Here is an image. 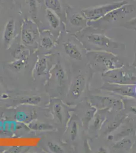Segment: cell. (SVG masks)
I'll return each instance as SVG.
<instances>
[{"label":"cell","mask_w":136,"mask_h":153,"mask_svg":"<svg viewBox=\"0 0 136 153\" xmlns=\"http://www.w3.org/2000/svg\"><path fill=\"white\" fill-rule=\"evenodd\" d=\"M136 9V6L134 4H126L117 9L112 10L98 21L88 22V26L100 30L105 29L108 27L109 25L124 19L128 14L134 12Z\"/></svg>","instance_id":"1"},{"label":"cell","mask_w":136,"mask_h":153,"mask_svg":"<svg viewBox=\"0 0 136 153\" xmlns=\"http://www.w3.org/2000/svg\"><path fill=\"white\" fill-rule=\"evenodd\" d=\"M87 31L85 32L83 36L85 40L89 44L101 48L107 49H119L121 44L102 33L95 32L93 28L88 26Z\"/></svg>","instance_id":"2"},{"label":"cell","mask_w":136,"mask_h":153,"mask_svg":"<svg viewBox=\"0 0 136 153\" xmlns=\"http://www.w3.org/2000/svg\"><path fill=\"white\" fill-rule=\"evenodd\" d=\"M128 3H129L128 1L124 0L103 5L87 8L83 9L81 11L88 22H94L103 18L112 10L117 9Z\"/></svg>","instance_id":"3"},{"label":"cell","mask_w":136,"mask_h":153,"mask_svg":"<svg viewBox=\"0 0 136 153\" xmlns=\"http://www.w3.org/2000/svg\"><path fill=\"white\" fill-rule=\"evenodd\" d=\"M90 53L95 61L104 65L108 70H118L122 67V63L121 60L111 53L102 52Z\"/></svg>","instance_id":"4"},{"label":"cell","mask_w":136,"mask_h":153,"mask_svg":"<svg viewBox=\"0 0 136 153\" xmlns=\"http://www.w3.org/2000/svg\"><path fill=\"white\" fill-rule=\"evenodd\" d=\"M64 50L66 54L72 59L78 61L82 59V54L76 44L70 40H68L64 44Z\"/></svg>","instance_id":"5"},{"label":"cell","mask_w":136,"mask_h":153,"mask_svg":"<svg viewBox=\"0 0 136 153\" xmlns=\"http://www.w3.org/2000/svg\"><path fill=\"white\" fill-rule=\"evenodd\" d=\"M69 23L72 26L80 30L85 29L88 26V21L81 12H75L69 18Z\"/></svg>","instance_id":"6"},{"label":"cell","mask_w":136,"mask_h":153,"mask_svg":"<svg viewBox=\"0 0 136 153\" xmlns=\"http://www.w3.org/2000/svg\"><path fill=\"white\" fill-rule=\"evenodd\" d=\"M15 29V24L14 19L9 20L6 23L4 31V40L6 44H9L12 40V38L14 36Z\"/></svg>","instance_id":"7"},{"label":"cell","mask_w":136,"mask_h":153,"mask_svg":"<svg viewBox=\"0 0 136 153\" xmlns=\"http://www.w3.org/2000/svg\"><path fill=\"white\" fill-rule=\"evenodd\" d=\"M85 78L82 75H79L76 79L72 90V94L75 98H78L82 92L85 85Z\"/></svg>","instance_id":"8"},{"label":"cell","mask_w":136,"mask_h":153,"mask_svg":"<svg viewBox=\"0 0 136 153\" xmlns=\"http://www.w3.org/2000/svg\"><path fill=\"white\" fill-rule=\"evenodd\" d=\"M46 18L50 27L56 29L60 26V19L57 14L53 11L47 9L46 11Z\"/></svg>","instance_id":"9"},{"label":"cell","mask_w":136,"mask_h":153,"mask_svg":"<svg viewBox=\"0 0 136 153\" xmlns=\"http://www.w3.org/2000/svg\"><path fill=\"white\" fill-rule=\"evenodd\" d=\"M44 3L47 9L53 11L57 14L62 11V5L60 0H44Z\"/></svg>","instance_id":"10"},{"label":"cell","mask_w":136,"mask_h":153,"mask_svg":"<svg viewBox=\"0 0 136 153\" xmlns=\"http://www.w3.org/2000/svg\"><path fill=\"white\" fill-rule=\"evenodd\" d=\"M22 40L26 45H30L33 43L34 39V34L31 30L29 28L24 27L23 28L21 33Z\"/></svg>","instance_id":"11"},{"label":"cell","mask_w":136,"mask_h":153,"mask_svg":"<svg viewBox=\"0 0 136 153\" xmlns=\"http://www.w3.org/2000/svg\"><path fill=\"white\" fill-rule=\"evenodd\" d=\"M111 91H114L122 95L135 97V93L134 92V89L131 87H117V86H111L109 88Z\"/></svg>","instance_id":"12"},{"label":"cell","mask_w":136,"mask_h":153,"mask_svg":"<svg viewBox=\"0 0 136 153\" xmlns=\"http://www.w3.org/2000/svg\"><path fill=\"white\" fill-rule=\"evenodd\" d=\"M124 28L129 29H136V16L135 18H132L129 21L126 22L122 25Z\"/></svg>","instance_id":"13"},{"label":"cell","mask_w":136,"mask_h":153,"mask_svg":"<svg viewBox=\"0 0 136 153\" xmlns=\"http://www.w3.org/2000/svg\"><path fill=\"white\" fill-rule=\"evenodd\" d=\"M131 145V142L129 140H123L122 141L117 143L115 147L119 149H129Z\"/></svg>","instance_id":"14"},{"label":"cell","mask_w":136,"mask_h":153,"mask_svg":"<svg viewBox=\"0 0 136 153\" xmlns=\"http://www.w3.org/2000/svg\"><path fill=\"white\" fill-rule=\"evenodd\" d=\"M41 45L45 49H49L53 45L52 40L49 37H45L42 38L41 40Z\"/></svg>","instance_id":"15"},{"label":"cell","mask_w":136,"mask_h":153,"mask_svg":"<svg viewBox=\"0 0 136 153\" xmlns=\"http://www.w3.org/2000/svg\"><path fill=\"white\" fill-rule=\"evenodd\" d=\"M27 3L29 5L32 12L33 14H35L37 11L36 2V0H26Z\"/></svg>","instance_id":"16"},{"label":"cell","mask_w":136,"mask_h":153,"mask_svg":"<svg viewBox=\"0 0 136 153\" xmlns=\"http://www.w3.org/2000/svg\"><path fill=\"white\" fill-rule=\"evenodd\" d=\"M77 134V126L75 122H74L73 124L72 131H71V136H72V139L73 140L75 139L76 138V136Z\"/></svg>","instance_id":"17"},{"label":"cell","mask_w":136,"mask_h":153,"mask_svg":"<svg viewBox=\"0 0 136 153\" xmlns=\"http://www.w3.org/2000/svg\"><path fill=\"white\" fill-rule=\"evenodd\" d=\"M49 146L50 149L53 152H58V153L62 152V149L60 146H57V145L53 144V143H50L49 144Z\"/></svg>","instance_id":"18"}]
</instances>
